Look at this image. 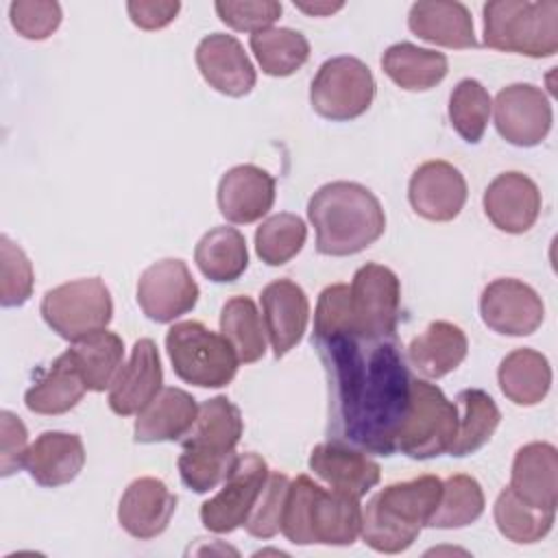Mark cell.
I'll return each instance as SVG.
<instances>
[{
	"label": "cell",
	"mask_w": 558,
	"mask_h": 558,
	"mask_svg": "<svg viewBox=\"0 0 558 558\" xmlns=\"http://www.w3.org/2000/svg\"><path fill=\"white\" fill-rule=\"evenodd\" d=\"M362 532L357 497L323 488L310 475L288 484L281 512V534L294 545H353Z\"/></svg>",
	"instance_id": "obj_3"
},
{
	"label": "cell",
	"mask_w": 558,
	"mask_h": 558,
	"mask_svg": "<svg viewBox=\"0 0 558 558\" xmlns=\"http://www.w3.org/2000/svg\"><path fill=\"white\" fill-rule=\"evenodd\" d=\"M39 312L57 336L68 342H78L107 329L113 316V301L100 277H85L48 290Z\"/></svg>",
	"instance_id": "obj_8"
},
{
	"label": "cell",
	"mask_w": 558,
	"mask_h": 558,
	"mask_svg": "<svg viewBox=\"0 0 558 558\" xmlns=\"http://www.w3.org/2000/svg\"><path fill=\"white\" fill-rule=\"evenodd\" d=\"M458 427L449 453L456 458L471 456L482 449L495 434L501 421V412L495 399L482 388L460 390L456 397Z\"/></svg>",
	"instance_id": "obj_32"
},
{
	"label": "cell",
	"mask_w": 558,
	"mask_h": 558,
	"mask_svg": "<svg viewBox=\"0 0 558 558\" xmlns=\"http://www.w3.org/2000/svg\"><path fill=\"white\" fill-rule=\"evenodd\" d=\"M493 517L501 536L519 545H530L545 538L551 532L556 510L534 508L519 499L508 486L497 495Z\"/></svg>",
	"instance_id": "obj_37"
},
{
	"label": "cell",
	"mask_w": 558,
	"mask_h": 558,
	"mask_svg": "<svg viewBox=\"0 0 558 558\" xmlns=\"http://www.w3.org/2000/svg\"><path fill=\"white\" fill-rule=\"evenodd\" d=\"M410 31L434 44L445 48H475V26L471 11L466 4L456 0H418L410 7L408 13Z\"/></svg>",
	"instance_id": "obj_25"
},
{
	"label": "cell",
	"mask_w": 558,
	"mask_h": 558,
	"mask_svg": "<svg viewBox=\"0 0 558 558\" xmlns=\"http://www.w3.org/2000/svg\"><path fill=\"white\" fill-rule=\"evenodd\" d=\"M312 342L327 375L329 434L333 440L368 453L392 456L412 386L395 336L336 333Z\"/></svg>",
	"instance_id": "obj_1"
},
{
	"label": "cell",
	"mask_w": 558,
	"mask_h": 558,
	"mask_svg": "<svg viewBox=\"0 0 558 558\" xmlns=\"http://www.w3.org/2000/svg\"><path fill=\"white\" fill-rule=\"evenodd\" d=\"M235 456H205L196 451L183 449L177 464L181 482L194 493H207L216 488L229 475L231 466L235 464Z\"/></svg>",
	"instance_id": "obj_46"
},
{
	"label": "cell",
	"mask_w": 558,
	"mask_h": 558,
	"mask_svg": "<svg viewBox=\"0 0 558 558\" xmlns=\"http://www.w3.org/2000/svg\"><path fill=\"white\" fill-rule=\"evenodd\" d=\"M177 510V495L157 477L133 480L120 497L118 523L126 534L150 541L166 532Z\"/></svg>",
	"instance_id": "obj_19"
},
{
	"label": "cell",
	"mask_w": 558,
	"mask_h": 558,
	"mask_svg": "<svg viewBox=\"0 0 558 558\" xmlns=\"http://www.w3.org/2000/svg\"><path fill=\"white\" fill-rule=\"evenodd\" d=\"M351 290L353 333L362 338H390L397 331L401 283L384 264H364L355 270Z\"/></svg>",
	"instance_id": "obj_10"
},
{
	"label": "cell",
	"mask_w": 558,
	"mask_h": 558,
	"mask_svg": "<svg viewBox=\"0 0 558 558\" xmlns=\"http://www.w3.org/2000/svg\"><path fill=\"white\" fill-rule=\"evenodd\" d=\"M85 464V447L78 434L44 432L26 453L28 475L46 488H57L76 480Z\"/></svg>",
	"instance_id": "obj_26"
},
{
	"label": "cell",
	"mask_w": 558,
	"mask_h": 558,
	"mask_svg": "<svg viewBox=\"0 0 558 558\" xmlns=\"http://www.w3.org/2000/svg\"><path fill=\"white\" fill-rule=\"evenodd\" d=\"M482 44L486 48L532 59L558 52L556 0H490L482 7Z\"/></svg>",
	"instance_id": "obj_5"
},
{
	"label": "cell",
	"mask_w": 558,
	"mask_h": 558,
	"mask_svg": "<svg viewBox=\"0 0 558 558\" xmlns=\"http://www.w3.org/2000/svg\"><path fill=\"white\" fill-rule=\"evenodd\" d=\"M486 218L504 233H525L534 227L541 216V190L523 172L497 174L482 198Z\"/></svg>",
	"instance_id": "obj_16"
},
{
	"label": "cell",
	"mask_w": 558,
	"mask_h": 558,
	"mask_svg": "<svg viewBox=\"0 0 558 558\" xmlns=\"http://www.w3.org/2000/svg\"><path fill=\"white\" fill-rule=\"evenodd\" d=\"M266 460L255 453H238L222 488L201 506V521L214 534H229L242 527L268 480Z\"/></svg>",
	"instance_id": "obj_11"
},
{
	"label": "cell",
	"mask_w": 558,
	"mask_h": 558,
	"mask_svg": "<svg viewBox=\"0 0 558 558\" xmlns=\"http://www.w3.org/2000/svg\"><path fill=\"white\" fill-rule=\"evenodd\" d=\"M381 70L405 92H427L447 76L449 61L442 52L399 41L384 50Z\"/></svg>",
	"instance_id": "obj_31"
},
{
	"label": "cell",
	"mask_w": 558,
	"mask_h": 558,
	"mask_svg": "<svg viewBox=\"0 0 558 558\" xmlns=\"http://www.w3.org/2000/svg\"><path fill=\"white\" fill-rule=\"evenodd\" d=\"M336 333H353L351 290L347 283H331L318 294L314 312L312 340L329 338Z\"/></svg>",
	"instance_id": "obj_43"
},
{
	"label": "cell",
	"mask_w": 558,
	"mask_h": 558,
	"mask_svg": "<svg viewBox=\"0 0 558 558\" xmlns=\"http://www.w3.org/2000/svg\"><path fill=\"white\" fill-rule=\"evenodd\" d=\"M166 351L177 377L201 388L227 386L240 364L227 338L198 320L174 323L166 333Z\"/></svg>",
	"instance_id": "obj_6"
},
{
	"label": "cell",
	"mask_w": 558,
	"mask_h": 558,
	"mask_svg": "<svg viewBox=\"0 0 558 558\" xmlns=\"http://www.w3.org/2000/svg\"><path fill=\"white\" fill-rule=\"evenodd\" d=\"M0 475L9 477L20 471L28 453V432L20 416L9 410L0 412Z\"/></svg>",
	"instance_id": "obj_47"
},
{
	"label": "cell",
	"mask_w": 558,
	"mask_h": 558,
	"mask_svg": "<svg viewBox=\"0 0 558 558\" xmlns=\"http://www.w3.org/2000/svg\"><path fill=\"white\" fill-rule=\"evenodd\" d=\"M198 283L187 264L166 257L150 264L137 279V305L155 323H172L194 310L198 301Z\"/></svg>",
	"instance_id": "obj_13"
},
{
	"label": "cell",
	"mask_w": 558,
	"mask_h": 558,
	"mask_svg": "<svg viewBox=\"0 0 558 558\" xmlns=\"http://www.w3.org/2000/svg\"><path fill=\"white\" fill-rule=\"evenodd\" d=\"M307 464L314 475L329 484V488L357 499L371 493V488H375L381 480V469L371 456L340 440L316 445Z\"/></svg>",
	"instance_id": "obj_21"
},
{
	"label": "cell",
	"mask_w": 558,
	"mask_h": 558,
	"mask_svg": "<svg viewBox=\"0 0 558 558\" xmlns=\"http://www.w3.org/2000/svg\"><path fill=\"white\" fill-rule=\"evenodd\" d=\"M194 57L205 83L225 96L242 98L257 83L255 68L233 35L211 33L203 37Z\"/></svg>",
	"instance_id": "obj_17"
},
{
	"label": "cell",
	"mask_w": 558,
	"mask_h": 558,
	"mask_svg": "<svg viewBox=\"0 0 558 558\" xmlns=\"http://www.w3.org/2000/svg\"><path fill=\"white\" fill-rule=\"evenodd\" d=\"M161 384L163 368L157 344L150 338H140L109 386V408L120 416L137 414L163 388Z\"/></svg>",
	"instance_id": "obj_20"
},
{
	"label": "cell",
	"mask_w": 558,
	"mask_h": 558,
	"mask_svg": "<svg viewBox=\"0 0 558 558\" xmlns=\"http://www.w3.org/2000/svg\"><path fill=\"white\" fill-rule=\"evenodd\" d=\"M214 9L222 24H227L233 31L251 33V35L270 28L283 11L281 2L277 0H244V2L218 0Z\"/></svg>",
	"instance_id": "obj_45"
},
{
	"label": "cell",
	"mask_w": 558,
	"mask_h": 558,
	"mask_svg": "<svg viewBox=\"0 0 558 558\" xmlns=\"http://www.w3.org/2000/svg\"><path fill=\"white\" fill-rule=\"evenodd\" d=\"M440 493L442 480L436 475H418L384 486L362 506L360 536L379 554L405 551L427 525Z\"/></svg>",
	"instance_id": "obj_4"
},
{
	"label": "cell",
	"mask_w": 558,
	"mask_h": 558,
	"mask_svg": "<svg viewBox=\"0 0 558 558\" xmlns=\"http://www.w3.org/2000/svg\"><path fill=\"white\" fill-rule=\"evenodd\" d=\"M484 490L471 475L458 473L442 482V493L427 527L458 530L475 523L484 512Z\"/></svg>",
	"instance_id": "obj_38"
},
{
	"label": "cell",
	"mask_w": 558,
	"mask_h": 558,
	"mask_svg": "<svg viewBox=\"0 0 558 558\" xmlns=\"http://www.w3.org/2000/svg\"><path fill=\"white\" fill-rule=\"evenodd\" d=\"M33 264L26 253L9 235H0V305H24L33 294Z\"/></svg>",
	"instance_id": "obj_41"
},
{
	"label": "cell",
	"mask_w": 558,
	"mask_h": 558,
	"mask_svg": "<svg viewBox=\"0 0 558 558\" xmlns=\"http://www.w3.org/2000/svg\"><path fill=\"white\" fill-rule=\"evenodd\" d=\"M70 351L78 364L87 390L92 392H102L105 388H109L124 360L122 338L107 329L74 342Z\"/></svg>",
	"instance_id": "obj_36"
},
{
	"label": "cell",
	"mask_w": 558,
	"mask_h": 558,
	"mask_svg": "<svg viewBox=\"0 0 558 558\" xmlns=\"http://www.w3.org/2000/svg\"><path fill=\"white\" fill-rule=\"evenodd\" d=\"M196 414L198 403L187 390L166 386L137 412L133 440L144 445L181 440L192 429Z\"/></svg>",
	"instance_id": "obj_24"
},
{
	"label": "cell",
	"mask_w": 558,
	"mask_h": 558,
	"mask_svg": "<svg viewBox=\"0 0 558 558\" xmlns=\"http://www.w3.org/2000/svg\"><path fill=\"white\" fill-rule=\"evenodd\" d=\"M220 333L242 364H253L266 353V327L251 296H231L220 310Z\"/></svg>",
	"instance_id": "obj_34"
},
{
	"label": "cell",
	"mask_w": 558,
	"mask_h": 558,
	"mask_svg": "<svg viewBox=\"0 0 558 558\" xmlns=\"http://www.w3.org/2000/svg\"><path fill=\"white\" fill-rule=\"evenodd\" d=\"M490 111V94L477 78H462L453 87L449 96V122L466 144H477L484 137Z\"/></svg>",
	"instance_id": "obj_40"
},
{
	"label": "cell",
	"mask_w": 558,
	"mask_h": 558,
	"mask_svg": "<svg viewBox=\"0 0 558 558\" xmlns=\"http://www.w3.org/2000/svg\"><path fill=\"white\" fill-rule=\"evenodd\" d=\"M480 316L495 333L519 338L530 336L541 327L545 305L532 286L512 277H501L482 290Z\"/></svg>",
	"instance_id": "obj_14"
},
{
	"label": "cell",
	"mask_w": 558,
	"mask_h": 558,
	"mask_svg": "<svg viewBox=\"0 0 558 558\" xmlns=\"http://www.w3.org/2000/svg\"><path fill=\"white\" fill-rule=\"evenodd\" d=\"M85 390H87L85 379L78 371V364H76L72 351L68 349L26 390L24 403L35 414H46V416L65 414L78 405Z\"/></svg>",
	"instance_id": "obj_29"
},
{
	"label": "cell",
	"mask_w": 558,
	"mask_h": 558,
	"mask_svg": "<svg viewBox=\"0 0 558 558\" xmlns=\"http://www.w3.org/2000/svg\"><path fill=\"white\" fill-rule=\"evenodd\" d=\"M220 214L233 225H251L275 203V177L253 163L227 170L216 192Z\"/></svg>",
	"instance_id": "obj_22"
},
{
	"label": "cell",
	"mask_w": 558,
	"mask_h": 558,
	"mask_svg": "<svg viewBox=\"0 0 558 558\" xmlns=\"http://www.w3.org/2000/svg\"><path fill=\"white\" fill-rule=\"evenodd\" d=\"M375 98L371 68L357 57L327 59L310 85L312 109L331 122H349L368 111Z\"/></svg>",
	"instance_id": "obj_9"
},
{
	"label": "cell",
	"mask_w": 558,
	"mask_h": 558,
	"mask_svg": "<svg viewBox=\"0 0 558 558\" xmlns=\"http://www.w3.org/2000/svg\"><path fill=\"white\" fill-rule=\"evenodd\" d=\"M307 240L303 218L290 211L268 216L255 231V253L268 266H283L296 257Z\"/></svg>",
	"instance_id": "obj_39"
},
{
	"label": "cell",
	"mask_w": 558,
	"mask_h": 558,
	"mask_svg": "<svg viewBox=\"0 0 558 558\" xmlns=\"http://www.w3.org/2000/svg\"><path fill=\"white\" fill-rule=\"evenodd\" d=\"M469 351L464 331L449 320H434L408 344L410 364L427 379H440L456 371Z\"/></svg>",
	"instance_id": "obj_28"
},
{
	"label": "cell",
	"mask_w": 558,
	"mask_h": 558,
	"mask_svg": "<svg viewBox=\"0 0 558 558\" xmlns=\"http://www.w3.org/2000/svg\"><path fill=\"white\" fill-rule=\"evenodd\" d=\"M129 17L144 31H159L168 26L181 11L179 0H131L126 2Z\"/></svg>",
	"instance_id": "obj_48"
},
{
	"label": "cell",
	"mask_w": 558,
	"mask_h": 558,
	"mask_svg": "<svg viewBox=\"0 0 558 558\" xmlns=\"http://www.w3.org/2000/svg\"><path fill=\"white\" fill-rule=\"evenodd\" d=\"M194 262L214 283L235 281L248 268L246 240L235 227H214L198 240Z\"/></svg>",
	"instance_id": "obj_33"
},
{
	"label": "cell",
	"mask_w": 558,
	"mask_h": 558,
	"mask_svg": "<svg viewBox=\"0 0 558 558\" xmlns=\"http://www.w3.org/2000/svg\"><path fill=\"white\" fill-rule=\"evenodd\" d=\"M495 129L512 146H538L551 131V102L545 92L532 83H512L497 92Z\"/></svg>",
	"instance_id": "obj_12"
},
{
	"label": "cell",
	"mask_w": 558,
	"mask_h": 558,
	"mask_svg": "<svg viewBox=\"0 0 558 558\" xmlns=\"http://www.w3.org/2000/svg\"><path fill=\"white\" fill-rule=\"evenodd\" d=\"M497 381L504 397L514 405H536L551 388V366L536 349H514L501 360Z\"/></svg>",
	"instance_id": "obj_30"
},
{
	"label": "cell",
	"mask_w": 558,
	"mask_h": 558,
	"mask_svg": "<svg viewBox=\"0 0 558 558\" xmlns=\"http://www.w3.org/2000/svg\"><path fill=\"white\" fill-rule=\"evenodd\" d=\"M288 475L279 471H270L268 480L244 523L246 532L255 538H272L281 532V512H283V499L288 493Z\"/></svg>",
	"instance_id": "obj_42"
},
{
	"label": "cell",
	"mask_w": 558,
	"mask_h": 558,
	"mask_svg": "<svg viewBox=\"0 0 558 558\" xmlns=\"http://www.w3.org/2000/svg\"><path fill=\"white\" fill-rule=\"evenodd\" d=\"M456 427V403L449 401L438 386L425 379H412L410 405L397 434V451L414 460H429L449 453Z\"/></svg>",
	"instance_id": "obj_7"
},
{
	"label": "cell",
	"mask_w": 558,
	"mask_h": 558,
	"mask_svg": "<svg viewBox=\"0 0 558 558\" xmlns=\"http://www.w3.org/2000/svg\"><path fill=\"white\" fill-rule=\"evenodd\" d=\"M244 423L240 408L225 395L211 397L198 405L192 429L181 438L183 449L207 456H235Z\"/></svg>",
	"instance_id": "obj_27"
},
{
	"label": "cell",
	"mask_w": 558,
	"mask_h": 558,
	"mask_svg": "<svg viewBox=\"0 0 558 558\" xmlns=\"http://www.w3.org/2000/svg\"><path fill=\"white\" fill-rule=\"evenodd\" d=\"M251 50L264 74L283 78L294 74L310 59V41L294 28L270 26L251 35Z\"/></svg>",
	"instance_id": "obj_35"
},
{
	"label": "cell",
	"mask_w": 558,
	"mask_h": 558,
	"mask_svg": "<svg viewBox=\"0 0 558 558\" xmlns=\"http://www.w3.org/2000/svg\"><path fill=\"white\" fill-rule=\"evenodd\" d=\"M512 493L525 504L543 510L558 506V451L551 442L534 440L523 445L512 460Z\"/></svg>",
	"instance_id": "obj_23"
},
{
	"label": "cell",
	"mask_w": 558,
	"mask_h": 558,
	"mask_svg": "<svg viewBox=\"0 0 558 558\" xmlns=\"http://www.w3.org/2000/svg\"><path fill=\"white\" fill-rule=\"evenodd\" d=\"M307 218L316 231V251L329 257L355 255L377 242L386 229L379 198L353 181L320 185L307 203Z\"/></svg>",
	"instance_id": "obj_2"
},
{
	"label": "cell",
	"mask_w": 558,
	"mask_h": 558,
	"mask_svg": "<svg viewBox=\"0 0 558 558\" xmlns=\"http://www.w3.org/2000/svg\"><path fill=\"white\" fill-rule=\"evenodd\" d=\"M259 301L266 336L279 360L301 342L310 320V301L305 290L292 279L270 281L262 290Z\"/></svg>",
	"instance_id": "obj_18"
},
{
	"label": "cell",
	"mask_w": 558,
	"mask_h": 558,
	"mask_svg": "<svg viewBox=\"0 0 558 558\" xmlns=\"http://www.w3.org/2000/svg\"><path fill=\"white\" fill-rule=\"evenodd\" d=\"M296 9L310 13V15H331L333 11H340L342 2H294Z\"/></svg>",
	"instance_id": "obj_49"
},
{
	"label": "cell",
	"mask_w": 558,
	"mask_h": 558,
	"mask_svg": "<svg viewBox=\"0 0 558 558\" xmlns=\"http://www.w3.org/2000/svg\"><path fill=\"white\" fill-rule=\"evenodd\" d=\"M469 190L462 172L442 159L421 163L408 183V201L412 209L432 222L453 220L464 203Z\"/></svg>",
	"instance_id": "obj_15"
},
{
	"label": "cell",
	"mask_w": 558,
	"mask_h": 558,
	"mask_svg": "<svg viewBox=\"0 0 558 558\" xmlns=\"http://www.w3.org/2000/svg\"><path fill=\"white\" fill-rule=\"evenodd\" d=\"M61 4L52 0H15L9 4L11 26L31 41L48 39L61 24Z\"/></svg>",
	"instance_id": "obj_44"
}]
</instances>
